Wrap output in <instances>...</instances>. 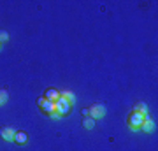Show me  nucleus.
Listing matches in <instances>:
<instances>
[{
	"label": "nucleus",
	"instance_id": "f03ea898",
	"mask_svg": "<svg viewBox=\"0 0 158 151\" xmlns=\"http://www.w3.org/2000/svg\"><path fill=\"white\" fill-rule=\"evenodd\" d=\"M72 111V106H70V102H67L63 97H60L56 102H55V112H56L58 116H67L69 112Z\"/></svg>",
	"mask_w": 158,
	"mask_h": 151
},
{
	"label": "nucleus",
	"instance_id": "6e6552de",
	"mask_svg": "<svg viewBox=\"0 0 158 151\" xmlns=\"http://www.w3.org/2000/svg\"><path fill=\"white\" fill-rule=\"evenodd\" d=\"M14 142L16 144H27L28 142V135L25 134V132H16L14 134Z\"/></svg>",
	"mask_w": 158,
	"mask_h": 151
},
{
	"label": "nucleus",
	"instance_id": "2eb2a0df",
	"mask_svg": "<svg viewBox=\"0 0 158 151\" xmlns=\"http://www.w3.org/2000/svg\"><path fill=\"white\" fill-rule=\"evenodd\" d=\"M0 46H2V42H0Z\"/></svg>",
	"mask_w": 158,
	"mask_h": 151
},
{
	"label": "nucleus",
	"instance_id": "7ed1b4c3",
	"mask_svg": "<svg viewBox=\"0 0 158 151\" xmlns=\"http://www.w3.org/2000/svg\"><path fill=\"white\" fill-rule=\"evenodd\" d=\"M88 111H90V114L88 116L91 118V120H102V118L106 116V107L102 106V104H95V106L88 107Z\"/></svg>",
	"mask_w": 158,
	"mask_h": 151
},
{
	"label": "nucleus",
	"instance_id": "423d86ee",
	"mask_svg": "<svg viewBox=\"0 0 158 151\" xmlns=\"http://www.w3.org/2000/svg\"><path fill=\"white\" fill-rule=\"evenodd\" d=\"M60 97H62V93H60L58 90L49 88V90H46V91H44V99H46V100H49V102H56Z\"/></svg>",
	"mask_w": 158,
	"mask_h": 151
},
{
	"label": "nucleus",
	"instance_id": "f8f14e48",
	"mask_svg": "<svg viewBox=\"0 0 158 151\" xmlns=\"http://www.w3.org/2000/svg\"><path fill=\"white\" fill-rule=\"evenodd\" d=\"M7 100H9V95H7L6 90H0V106H6Z\"/></svg>",
	"mask_w": 158,
	"mask_h": 151
},
{
	"label": "nucleus",
	"instance_id": "ddd939ff",
	"mask_svg": "<svg viewBox=\"0 0 158 151\" xmlns=\"http://www.w3.org/2000/svg\"><path fill=\"white\" fill-rule=\"evenodd\" d=\"M6 40H9V34L6 30H0V42H6Z\"/></svg>",
	"mask_w": 158,
	"mask_h": 151
},
{
	"label": "nucleus",
	"instance_id": "f257e3e1",
	"mask_svg": "<svg viewBox=\"0 0 158 151\" xmlns=\"http://www.w3.org/2000/svg\"><path fill=\"white\" fill-rule=\"evenodd\" d=\"M148 118V114L144 116V114H141V112H132L128 118V127L130 130H134V132H137V130H141L142 123H144V120Z\"/></svg>",
	"mask_w": 158,
	"mask_h": 151
},
{
	"label": "nucleus",
	"instance_id": "39448f33",
	"mask_svg": "<svg viewBox=\"0 0 158 151\" xmlns=\"http://www.w3.org/2000/svg\"><path fill=\"white\" fill-rule=\"evenodd\" d=\"M14 134H16V130L11 128V127H4V128L0 130V137L7 142H12L14 141Z\"/></svg>",
	"mask_w": 158,
	"mask_h": 151
},
{
	"label": "nucleus",
	"instance_id": "1a4fd4ad",
	"mask_svg": "<svg viewBox=\"0 0 158 151\" xmlns=\"http://www.w3.org/2000/svg\"><path fill=\"white\" fill-rule=\"evenodd\" d=\"M134 112H141V114H144V116H146V114H148L146 104H144V102H137L135 107H134Z\"/></svg>",
	"mask_w": 158,
	"mask_h": 151
},
{
	"label": "nucleus",
	"instance_id": "9b49d317",
	"mask_svg": "<svg viewBox=\"0 0 158 151\" xmlns=\"http://www.w3.org/2000/svg\"><path fill=\"white\" fill-rule=\"evenodd\" d=\"M60 93H62V97H63V99H65L67 102H70V106H72V104H74V100H76V97H74V93H72V91H60Z\"/></svg>",
	"mask_w": 158,
	"mask_h": 151
},
{
	"label": "nucleus",
	"instance_id": "9d476101",
	"mask_svg": "<svg viewBox=\"0 0 158 151\" xmlns=\"http://www.w3.org/2000/svg\"><path fill=\"white\" fill-rule=\"evenodd\" d=\"M83 127H85L86 130H91L93 127H95V120H91L90 116H86L85 120H83Z\"/></svg>",
	"mask_w": 158,
	"mask_h": 151
},
{
	"label": "nucleus",
	"instance_id": "0eeeda50",
	"mask_svg": "<svg viewBox=\"0 0 158 151\" xmlns=\"http://www.w3.org/2000/svg\"><path fill=\"white\" fill-rule=\"evenodd\" d=\"M141 130H142V132H146V134H151L153 130H155V121L149 120V116H148L146 120H144V123H142Z\"/></svg>",
	"mask_w": 158,
	"mask_h": 151
},
{
	"label": "nucleus",
	"instance_id": "4468645a",
	"mask_svg": "<svg viewBox=\"0 0 158 151\" xmlns=\"http://www.w3.org/2000/svg\"><path fill=\"white\" fill-rule=\"evenodd\" d=\"M81 114H83V116H88V114H90V111H88V109H83V111H81Z\"/></svg>",
	"mask_w": 158,
	"mask_h": 151
},
{
	"label": "nucleus",
	"instance_id": "20e7f679",
	"mask_svg": "<svg viewBox=\"0 0 158 151\" xmlns=\"http://www.w3.org/2000/svg\"><path fill=\"white\" fill-rule=\"evenodd\" d=\"M37 104H39V107H40V109H42V111L46 112V114H51V112H55V102L46 100L44 97H39V100H37Z\"/></svg>",
	"mask_w": 158,
	"mask_h": 151
}]
</instances>
